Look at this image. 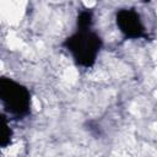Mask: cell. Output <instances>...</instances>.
Masks as SVG:
<instances>
[{"mask_svg":"<svg viewBox=\"0 0 157 157\" xmlns=\"http://www.w3.org/2000/svg\"><path fill=\"white\" fill-rule=\"evenodd\" d=\"M63 47L72 55L77 65L91 67L102 48V39L91 29H77L63 42Z\"/></svg>","mask_w":157,"mask_h":157,"instance_id":"cell-1","label":"cell"},{"mask_svg":"<svg viewBox=\"0 0 157 157\" xmlns=\"http://www.w3.org/2000/svg\"><path fill=\"white\" fill-rule=\"evenodd\" d=\"M0 101L5 109L16 118H23L31 109V93L21 83L9 77H0Z\"/></svg>","mask_w":157,"mask_h":157,"instance_id":"cell-2","label":"cell"},{"mask_svg":"<svg viewBox=\"0 0 157 157\" xmlns=\"http://www.w3.org/2000/svg\"><path fill=\"white\" fill-rule=\"evenodd\" d=\"M115 22L120 32L130 39L145 38L148 36L146 33V28L141 21L140 15L134 9H120L115 13Z\"/></svg>","mask_w":157,"mask_h":157,"instance_id":"cell-3","label":"cell"},{"mask_svg":"<svg viewBox=\"0 0 157 157\" xmlns=\"http://www.w3.org/2000/svg\"><path fill=\"white\" fill-rule=\"evenodd\" d=\"M12 130L9 126L7 119L5 115L0 114V147H6L11 144Z\"/></svg>","mask_w":157,"mask_h":157,"instance_id":"cell-4","label":"cell"},{"mask_svg":"<svg viewBox=\"0 0 157 157\" xmlns=\"http://www.w3.org/2000/svg\"><path fill=\"white\" fill-rule=\"evenodd\" d=\"M93 23V15L92 11L90 10H82L76 18V25H77V29L80 31H86V29H91Z\"/></svg>","mask_w":157,"mask_h":157,"instance_id":"cell-5","label":"cell"}]
</instances>
